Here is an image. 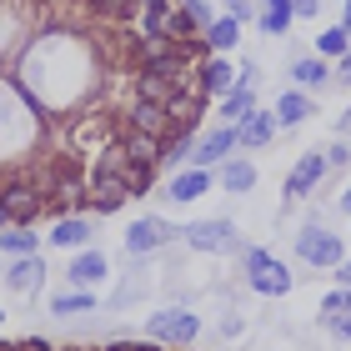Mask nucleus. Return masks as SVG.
Returning <instances> with one entry per match:
<instances>
[{"instance_id":"1","label":"nucleus","mask_w":351,"mask_h":351,"mask_svg":"<svg viewBox=\"0 0 351 351\" xmlns=\"http://www.w3.org/2000/svg\"><path fill=\"white\" fill-rule=\"evenodd\" d=\"M146 331H151V341H176V346H191L201 337V316L196 311H186V306H161L146 322Z\"/></svg>"},{"instance_id":"2","label":"nucleus","mask_w":351,"mask_h":351,"mask_svg":"<svg viewBox=\"0 0 351 351\" xmlns=\"http://www.w3.org/2000/svg\"><path fill=\"white\" fill-rule=\"evenodd\" d=\"M246 271H251V291H261V296L291 291V271L271 256V251H246Z\"/></svg>"},{"instance_id":"3","label":"nucleus","mask_w":351,"mask_h":351,"mask_svg":"<svg viewBox=\"0 0 351 351\" xmlns=\"http://www.w3.org/2000/svg\"><path fill=\"white\" fill-rule=\"evenodd\" d=\"M296 256L311 261V266H341L346 261V246L337 231H322V226H306L296 236Z\"/></svg>"},{"instance_id":"4","label":"nucleus","mask_w":351,"mask_h":351,"mask_svg":"<svg viewBox=\"0 0 351 351\" xmlns=\"http://www.w3.org/2000/svg\"><path fill=\"white\" fill-rule=\"evenodd\" d=\"M0 206H5L10 226H30V221L40 216L45 196L36 191V181H5V186H0Z\"/></svg>"},{"instance_id":"5","label":"nucleus","mask_w":351,"mask_h":351,"mask_svg":"<svg viewBox=\"0 0 351 351\" xmlns=\"http://www.w3.org/2000/svg\"><path fill=\"white\" fill-rule=\"evenodd\" d=\"M181 236H186L196 251H206V256H211V251H216V256L236 251V226H231V221H191Z\"/></svg>"},{"instance_id":"6","label":"nucleus","mask_w":351,"mask_h":351,"mask_svg":"<svg viewBox=\"0 0 351 351\" xmlns=\"http://www.w3.org/2000/svg\"><path fill=\"white\" fill-rule=\"evenodd\" d=\"M86 201H90L101 216H110V211H121V206L131 201V186H125L121 176H110V171H90V181H86Z\"/></svg>"},{"instance_id":"7","label":"nucleus","mask_w":351,"mask_h":351,"mask_svg":"<svg viewBox=\"0 0 351 351\" xmlns=\"http://www.w3.org/2000/svg\"><path fill=\"white\" fill-rule=\"evenodd\" d=\"M166 241H176V231L161 216H146V221H136V226L125 231V251H131V256H156Z\"/></svg>"},{"instance_id":"8","label":"nucleus","mask_w":351,"mask_h":351,"mask_svg":"<svg viewBox=\"0 0 351 351\" xmlns=\"http://www.w3.org/2000/svg\"><path fill=\"white\" fill-rule=\"evenodd\" d=\"M241 146L236 141V125H221V131H211V136H201L196 141V151H191V166H216V161H231V151Z\"/></svg>"},{"instance_id":"9","label":"nucleus","mask_w":351,"mask_h":351,"mask_svg":"<svg viewBox=\"0 0 351 351\" xmlns=\"http://www.w3.org/2000/svg\"><path fill=\"white\" fill-rule=\"evenodd\" d=\"M271 136H276V110H256V106H251L246 116L236 121V141H241V146H251V151L271 146Z\"/></svg>"},{"instance_id":"10","label":"nucleus","mask_w":351,"mask_h":351,"mask_svg":"<svg viewBox=\"0 0 351 351\" xmlns=\"http://www.w3.org/2000/svg\"><path fill=\"white\" fill-rule=\"evenodd\" d=\"M201 110H206V90H176L171 101H166V116H171V131H196V121H201Z\"/></svg>"},{"instance_id":"11","label":"nucleus","mask_w":351,"mask_h":351,"mask_svg":"<svg viewBox=\"0 0 351 351\" xmlns=\"http://www.w3.org/2000/svg\"><path fill=\"white\" fill-rule=\"evenodd\" d=\"M322 176H326V156H322V151H306V156L296 161V171L286 176V201H301L316 181H322Z\"/></svg>"},{"instance_id":"12","label":"nucleus","mask_w":351,"mask_h":351,"mask_svg":"<svg viewBox=\"0 0 351 351\" xmlns=\"http://www.w3.org/2000/svg\"><path fill=\"white\" fill-rule=\"evenodd\" d=\"M191 151H196V131H166L161 136V161H156V166H166L176 176V171L191 161Z\"/></svg>"},{"instance_id":"13","label":"nucleus","mask_w":351,"mask_h":351,"mask_svg":"<svg viewBox=\"0 0 351 351\" xmlns=\"http://www.w3.org/2000/svg\"><path fill=\"white\" fill-rule=\"evenodd\" d=\"M131 131H151V136H166L171 131V116L161 101H146V95H136L131 106Z\"/></svg>"},{"instance_id":"14","label":"nucleus","mask_w":351,"mask_h":351,"mask_svg":"<svg viewBox=\"0 0 351 351\" xmlns=\"http://www.w3.org/2000/svg\"><path fill=\"white\" fill-rule=\"evenodd\" d=\"M95 281H106V256L101 251H81V256L71 261V286L75 291H90Z\"/></svg>"},{"instance_id":"15","label":"nucleus","mask_w":351,"mask_h":351,"mask_svg":"<svg viewBox=\"0 0 351 351\" xmlns=\"http://www.w3.org/2000/svg\"><path fill=\"white\" fill-rule=\"evenodd\" d=\"M90 236H95V226H90L86 216H60V221H56V231H51V241H56V246H66V251H75V246H86Z\"/></svg>"},{"instance_id":"16","label":"nucleus","mask_w":351,"mask_h":351,"mask_svg":"<svg viewBox=\"0 0 351 351\" xmlns=\"http://www.w3.org/2000/svg\"><path fill=\"white\" fill-rule=\"evenodd\" d=\"M121 151L131 156V161H141V166H156V161H161V136H151V131H125Z\"/></svg>"},{"instance_id":"17","label":"nucleus","mask_w":351,"mask_h":351,"mask_svg":"<svg viewBox=\"0 0 351 351\" xmlns=\"http://www.w3.org/2000/svg\"><path fill=\"white\" fill-rule=\"evenodd\" d=\"M206 186H211V176H206L201 166L176 171V176H171V201H176V206H181V201H196V196H206Z\"/></svg>"},{"instance_id":"18","label":"nucleus","mask_w":351,"mask_h":351,"mask_svg":"<svg viewBox=\"0 0 351 351\" xmlns=\"http://www.w3.org/2000/svg\"><path fill=\"white\" fill-rule=\"evenodd\" d=\"M40 276H45L40 256H15V261H10V286H15L21 296H30V291H36V286H40Z\"/></svg>"},{"instance_id":"19","label":"nucleus","mask_w":351,"mask_h":351,"mask_svg":"<svg viewBox=\"0 0 351 351\" xmlns=\"http://www.w3.org/2000/svg\"><path fill=\"white\" fill-rule=\"evenodd\" d=\"M196 75H201L206 95H221V90H231V86H236V71H231V60H221V56H216V60H206V66H201Z\"/></svg>"},{"instance_id":"20","label":"nucleus","mask_w":351,"mask_h":351,"mask_svg":"<svg viewBox=\"0 0 351 351\" xmlns=\"http://www.w3.org/2000/svg\"><path fill=\"white\" fill-rule=\"evenodd\" d=\"M236 36H241V21H236V15H221V21L206 25V45H211V51H221V56L236 45Z\"/></svg>"},{"instance_id":"21","label":"nucleus","mask_w":351,"mask_h":351,"mask_svg":"<svg viewBox=\"0 0 351 351\" xmlns=\"http://www.w3.org/2000/svg\"><path fill=\"white\" fill-rule=\"evenodd\" d=\"M36 231L30 226H5L0 231V251H5V256H36Z\"/></svg>"},{"instance_id":"22","label":"nucleus","mask_w":351,"mask_h":351,"mask_svg":"<svg viewBox=\"0 0 351 351\" xmlns=\"http://www.w3.org/2000/svg\"><path fill=\"white\" fill-rule=\"evenodd\" d=\"M311 116V101L306 95H296V90H286L281 101H276V125H301Z\"/></svg>"},{"instance_id":"23","label":"nucleus","mask_w":351,"mask_h":351,"mask_svg":"<svg viewBox=\"0 0 351 351\" xmlns=\"http://www.w3.org/2000/svg\"><path fill=\"white\" fill-rule=\"evenodd\" d=\"M221 181H226V191H251L256 186V166L251 161H226L221 166Z\"/></svg>"},{"instance_id":"24","label":"nucleus","mask_w":351,"mask_h":351,"mask_svg":"<svg viewBox=\"0 0 351 351\" xmlns=\"http://www.w3.org/2000/svg\"><path fill=\"white\" fill-rule=\"evenodd\" d=\"M351 51V36H346V25H331V30H322V36H316V56H346Z\"/></svg>"},{"instance_id":"25","label":"nucleus","mask_w":351,"mask_h":351,"mask_svg":"<svg viewBox=\"0 0 351 351\" xmlns=\"http://www.w3.org/2000/svg\"><path fill=\"white\" fill-rule=\"evenodd\" d=\"M176 86H181V81H161V75H146V71L136 75V90L146 95V101H161V106H166L171 95H176Z\"/></svg>"},{"instance_id":"26","label":"nucleus","mask_w":351,"mask_h":351,"mask_svg":"<svg viewBox=\"0 0 351 351\" xmlns=\"http://www.w3.org/2000/svg\"><path fill=\"white\" fill-rule=\"evenodd\" d=\"M291 75L306 86H326V60L322 56H306V60H291Z\"/></svg>"},{"instance_id":"27","label":"nucleus","mask_w":351,"mask_h":351,"mask_svg":"<svg viewBox=\"0 0 351 351\" xmlns=\"http://www.w3.org/2000/svg\"><path fill=\"white\" fill-rule=\"evenodd\" d=\"M95 15H106V21H136L141 0H95Z\"/></svg>"},{"instance_id":"28","label":"nucleus","mask_w":351,"mask_h":351,"mask_svg":"<svg viewBox=\"0 0 351 351\" xmlns=\"http://www.w3.org/2000/svg\"><path fill=\"white\" fill-rule=\"evenodd\" d=\"M51 306H56V316H75V311H95V296L90 291H66V296H56Z\"/></svg>"},{"instance_id":"29","label":"nucleus","mask_w":351,"mask_h":351,"mask_svg":"<svg viewBox=\"0 0 351 351\" xmlns=\"http://www.w3.org/2000/svg\"><path fill=\"white\" fill-rule=\"evenodd\" d=\"M121 181L131 186V196H141V191H151V181H156V166H141V161H131Z\"/></svg>"},{"instance_id":"30","label":"nucleus","mask_w":351,"mask_h":351,"mask_svg":"<svg viewBox=\"0 0 351 351\" xmlns=\"http://www.w3.org/2000/svg\"><path fill=\"white\" fill-rule=\"evenodd\" d=\"M246 110H251V90H241V86H236V90L226 95V101H221V121H241Z\"/></svg>"},{"instance_id":"31","label":"nucleus","mask_w":351,"mask_h":351,"mask_svg":"<svg viewBox=\"0 0 351 351\" xmlns=\"http://www.w3.org/2000/svg\"><path fill=\"white\" fill-rule=\"evenodd\" d=\"M171 45H176L171 36H141V40H136V56H141V60H156L161 51H171Z\"/></svg>"},{"instance_id":"32","label":"nucleus","mask_w":351,"mask_h":351,"mask_svg":"<svg viewBox=\"0 0 351 351\" xmlns=\"http://www.w3.org/2000/svg\"><path fill=\"white\" fill-rule=\"evenodd\" d=\"M337 311H351V291H326L322 296V316H337Z\"/></svg>"},{"instance_id":"33","label":"nucleus","mask_w":351,"mask_h":351,"mask_svg":"<svg viewBox=\"0 0 351 351\" xmlns=\"http://www.w3.org/2000/svg\"><path fill=\"white\" fill-rule=\"evenodd\" d=\"M322 156H326V166H337V171H341V166L351 161V141H331Z\"/></svg>"},{"instance_id":"34","label":"nucleus","mask_w":351,"mask_h":351,"mask_svg":"<svg viewBox=\"0 0 351 351\" xmlns=\"http://www.w3.org/2000/svg\"><path fill=\"white\" fill-rule=\"evenodd\" d=\"M326 322V331L331 337H341V341H351V311H337V316H322Z\"/></svg>"},{"instance_id":"35","label":"nucleus","mask_w":351,"mask_h":351,"mask_svg":"<svg viewBox=\"0 0 351 351\" xmlns=\"http://www.w3.org/2000/svg\"><path fill=\"white\" fill-rule=\"evenodd\" d=\"M181 10H186L191 21H196V25H211V21H216V15H211V5H206V0H181Z\"/></svg>"},{"instance_id":"36","label":"nucleus","mask_w":351,"mask_h":351,"mask_svg":"<svg viewBox=\"0 0 351 351\" xmlns=\"http://www.w3.org/2000/svg\"><path fill=\"white\" fill-rule=\"evenodd\" d=\"M286 25H291V15H276V10L261 15V30H271V36H286Z\"/></svg>"},{"instance_id":"37","label":"nucleus","mask_w":351,"mask_h":351,"mask_svg":"<svg viewBox=\"0 0 351 351\" xmlns=\"http://www.w3.org/2000/svg\"><path fill=\"white\" fill-rule=\"evenodd\" d=\"M226 10L236 15V21H251V15H256V5H251V0H226Z\"/></svg>"},{"instance_id":"38","label":"nucleus","mask_w":351,"mask_h":351,"mask_svg":"<svg viewBox=\"0 0 351 351\" xmlns=\"http://www.w3.org/2000/svg\"><path fill=\"white\" fill-rule=\"evenodd\" d=\"M337 81H341V86H351V51L337 60Z\"/></svg>"},{"instance_id":"39","label":"nucleus","mask_w":351,"mask_h":351,"mask_svg":"<svg viewBox=\"0 0 351 351\" xmlns=\"http://www.w3.org/2000/svg\"><path fill=\"white\" fill-rule=\"evenodd\" d=\"M291 10L296 15H316V10H322V0H291Z\"/></svg>"},{"instance_id":"40","label":"nucleus","mask_w":351,"mask_h":351,"mask_svg":"<svg viewBox=\"0 0 351 351\" xmlns=\"http://www.w3.org/2000/svg\"><path fill=\"white\" fill-rule=\"evenodd\" d=\"M15 351H51V346H45L40 337H30V341H21V346H15Z\"/></svg>"},{"instance_id":"41","label":"nucleus","mask_w":351,"mask_h":351,"mask_svg":"<svg viewBox=\"0 0 351 351\" xmlns=\"http://www.w3.org/2000/svg\"><path fill=\"white\" fill-rule=\"evenodd\" d=\"M337 136H341V141H351V110H346V116L337 121Z\"/></svg>"},{"instance_id":"42","label":"nucleus","mask_w":351,"mask_h":351,"mask_svg":"<svg viewBox=\"0 0 351 351\" xmlns=\"http://www.w3.org/2000/svg\"><path fill=\"white\" fill-rule=\"evenodd\" d=\"M266 10H276V15H291V0H266Z\"/></svg>"},{"instance_id":"43","label":"nucleus","mask_w":351,"mask_h":351,"mask_svg":"<svg viewBox=\"0 0 351 351\" xmlns=\"http://www.w3.org/2000/svg\"><path fill=\"white\" fill-rule=\"evenodd\" d=\"M337 281H346V286H351V261H341V266H337Z\"/></svg>"},{"instance_id":"44","label":"nucleus","mask_w":351,"mask_h":351,"mask_svg":"<svg viewBox=\"0 0 351 351\" xmlns=\"http://www.w3.org/2000/svg\"><path fill=\"white\" fill-rule=\"evenodd\" d=\"M341 211H351V186H346V196H341Z\"/></svg>"},{"instance_id":"45","label":"nucleus","mask_w":351,"mask_h":351,"mask_svg":"<svg viewBox=\"0 0 351 351\" xmlns=\"http://www.w3.org/2000/svg\"><path fill=\"white\" fill-rule=\"evenodd\" d=\"M10 226V216H5V206H0V231H5Z\"/></svg>"},{"instance_id":"46","label":"nucleus","mask_w":351,"mask_h":351,"mask_svg":"<svg viewBox=\"0 0 351 351\" xmlns=\"http://www.w3.org/2000/svg\"><path fill=\"white\" fill-rule=\"evenodd\" d=\"M346 36H351V5H346Z\"/></svg>"},{"instance_id":"47","label":"nucleus","mask_w":351,"mask_h":351,"mask_svg":"<svg viewBox=\"0 0 351 351\" xmlns=\"http://www.w3.org/2000/svg\"><path fill=\"white\" fill-rule=\"evenodd\" d=\"M131 351H161V346H131Z\"/></svg>"},{"instance_id":"48","label":"nucleus","mask_w":351,"mask_h":351,"mask_svg":"<svg viewBox=\"0 0 351 351\" xmlns=\"http://www.w3.org/2000/svg\"><path fill=\"white\" fill-rule=\"evenodd\" d=\"M0 351H15V346H10V341H0Z\"/></svg>"}]
</instances>
